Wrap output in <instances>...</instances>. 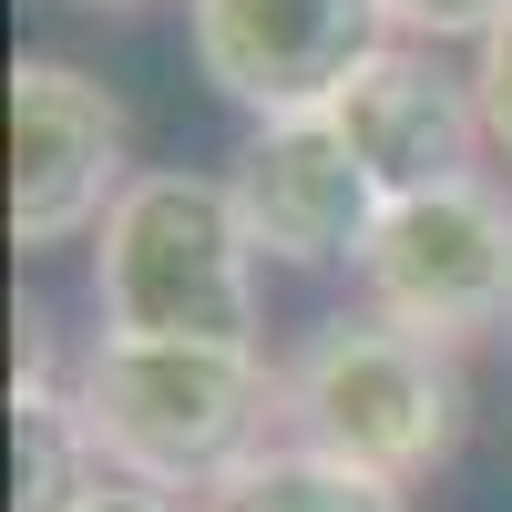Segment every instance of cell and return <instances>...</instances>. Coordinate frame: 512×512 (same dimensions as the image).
<instances>
[{
  "mask_svg": "<svg viewBox=\"0 0 512 512\" xmlns=\"http://www.w3.org/2000/svg\"><path fill=\"white\" fill-rule=\"evenodd\" d=\"M72 410L113 482L175 502L226 492L267 451V420H287L277 369L256 349H164V338H93L72 359Z\"/></svg>",
  "mask_w": 512,
  "mask_h": 512,
  "instance_id": "cell-1",
  "label": "cell"
},
{
  "mask_svg": "<svg viewBox=\"0 0 512 512\" xmlns=\"http://www.w3.org/2000/svg\"><path fill=\"white\" fill-rule=\"evenodd\" d=\"M103 338L256 349V236L226 175H134L93 236Z\"/></svg>",
  "mask_w": 512,
  "mask_h": 512,
  "instance_id": "cell-2",
  "label": "cell"
},
{
  "mask_svg": "<svg viewBox=\"0 0 512 512\" xmlns=\"http://www.w3.org/2000/svg\"><path fill=\"white\" fill-rule=\"evenodd\" d=\"M277 400H287V441L338 461V472H369V482H420L441 472L461 420H472V390H461V359L420 328L390 318H328L308 349L277 369Z\"/></svg>",
  "mask_w": 512,
  "mask_h": 512,
  "instance_id": "cell-3",
  "label": "cell"
},
{
  "mask_svg": "<svg viewBox=\"0 0 512 512\" xmlns=\"http://www.w3.org/2000/svg\"><path fill=\"white\" fill-rule=\"evenodd\" d=\"M359 287H369V318L420 328L441 349L482 338V328H512V195L482 175L400 195L359 256Z\"/></svg>",
  "mask_w": 512,
  "mask_h": 512,
  "instance_id": "cell-4",
  "label": "cell"
},
{
  "mask_svg": "<svg viewBox=\"0 0 512 512\" xmlns=\"http://www.w3.org/2000/svg\"><path fill=\"white\" fill-rule=\"evenodd\" d=\"M205 82L256 123H308L390 52L379 0H185Z\"/></svg>",
  "mask_w": 512,
  "mask_h": 512,
  "instance_id": "cell-5",
  "label": "cell"
},
{
  "mask_svg": "<svg viewBox=\"0 0 512 512\" xmlns=\"http://www.w3.org/2000/svg\"><path fill=\"white\" fill-rule=\"evenodd\" d=\"M123 144H134L123 103L82 62H52V52L11 62V246L41 256V246L103 236V216L134 185Z\"/></svg>",
  "mask_w": 512,
  "mask_h": 512,
  "instance_id": "cell-6",
  "label": "cell"
},
{
  "mask_svg": "<svg viewBox=\"0 0 512 512\" xmlns=\"http://www.w3.org/2000/svg\"><path fill=\"white\" fill-rule=\"evenodd\" d=\"M226 195H236L256 256H277V267H359L379 216H390V195L369 185V164L349 154V134L328 113L256 123L246 154L226 164Z\"/></svg>",
  "mask_w": 512,
  "mask_h": 512,
  "instance_id": "cell-7",
  "label": "cell"
},
{
  "mask_svg": "<svg viewBox=\"0 0 512 512\" xmlns=\"http://www.w3.org/2000/svg\"><path fill=\"white\" fill-rule=\"evenodd\" d=\"M328 123L349 134V154L369 164L379 195H431V185H461L472 154L492 144L482 134V103H472V72H441L420 41H390L349 93L328 103Z\"/></svg>",
  "mask_w": 512,
  "mask_h": 512,
  "instance_id": "cell-8",
  "label": "cell"
},
{
  "mask_svg": "<svg viewBox=\"0 0 512 512\" xmlns=\"http://www.w3.org/2000/svg\"><path fill=\"white\" fill-rule=\"evenodd\" d=\"M103 482L113 472H103V451L72 410V379L11 390V512H82Z\"/></svg>",
  "mask_w": 512,
  "mask_h": 512,
  "instance_id": "cell-9",
  "label": "cell"
},
{
  "mask_svg": "<svg viewBox=\"0 0 512 512\" xmlns=\"http://www.w3.org/2000/svg\"><path fill=\"white\" fill-rule=\"evenodd\" d=\"M195 512H400V492L369 482V472H338V461L297 451V441H267L226 492H205Z\"/></svg>",
  "mask_w": 512,
  "mask_h": 512,
  "instance_id": "cell-10",
  "label": "cell"
},
{
  "mask_svg": "<svg viewBox=\"0 0 512 512\" xmlns=\"http://www.w3.org/2000/svg\"><path fill=\"white\" fill-rule=\"evenodd\" d=\"M390 11V41H420V52H441V41H482L512 0H379Z\"/></svg>",
  "mask_w": 512,
  "mask_h": 512,
  "instance_id": "cell-11",
  "label": "cell"
},
{
  "mask_svg": "<svg viewBox=\"0 0 512 512\" xmlns=\"http://www.w3.org/2000/svg\"><path fill=\"white\" fill-rule=\"evenodd\" d=\"M472 103H482V134L512 154V11L472 41Z\"/></svg>",
  "mask_w": 512,
  "mask_h": 512,
  "instance_id": "cell-12",
  "label": "cell"
},
{
  "mask_svg": "<svg viewBox=\"0 0 512 512\" xmlns=\"http://www.w3.org/2000/svg\"><path fill=\"white\" fill-rule=\"evenodd\" d=\"M82 512H195V502H175V492H144V482H103Z\"/></svg>",
  "mask_w": 512,
  "mask_h": 512,
  "instance_id": "cell-13",
  "label": "cell"
},
{
  "mask_svg": "<svg viewBox=\"0 0 512 512\" xmlns=\"http://www.w3.org/2000/svg\"><path fill=\"white\" fill-rule=\"evenodd\" d=\"M103 11H134V0H103Z\"/></svg>",
  "mask_w": 512,
  "mask_h": 512,
  "instance_id": "cell-14",
  "label": "cell"
}]
</instances>
